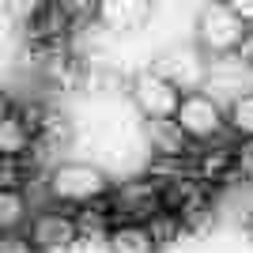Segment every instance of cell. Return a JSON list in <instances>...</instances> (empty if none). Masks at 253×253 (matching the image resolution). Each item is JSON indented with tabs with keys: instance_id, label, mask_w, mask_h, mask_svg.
<instances>
[{
	"instance_id": "cell-1",
	"label": "cell",
	"mask_w": 253,
	"mask_h": 253,
	"mask_svg": "<svg viewBox=\"0 0 253 253\" xmlns=\"http://www.w3.org/2000/svg\"><path fill=\"white\" fill-rule=\"evenodd\" d=\"M49 193H53V201H61V204L91 208V204L110 197V178L95 163H61L49 174Z\"/></svg>"
},
{
	"instance_id": "cell-2",
	"label": "cell",
	"mask_w": 253,
	"mask_h": 253,
	"mask_svg": "<svg viewBox=\"0 0 253 253\" xmlns=\"http://www.w3.org/2000/svg\"><path fill=\"white\" fill-rule=\"evenodd\" d=\"M151 72L163 76L170 87H178L181 95H193V91H204V84L211 80V64L201 45H170L167 53L155 57Z\"/></svg>"
},
{
	"instance_id": "cell-3",
	"label": "cell",
	"mask_w": 253,
	"mask_h": 253,
	"mask_svg": "<svg viewBox=\"0 0 253 253\" xmlns=\"http://www.w3.org/2000/svg\"><path fill=\"white\" fill-rule=\"evenodd\" d=\"M246 31L250 27L231 11V4H215V8H204L197 19V45L208 57H227V53H238Z\"/></svg>"
},
{
	"instance_id": "cell-4",
	"label": "cell",
	"mask_w": 253,
	"mask_h": 253,
	"mask_svg": "<svg viewBox=\"0 0 253 253\" xmlns=\"http://www.w3.org/2000/svg\"><path fill=\"white\" fill-rule=\"evenodd\" d=\"M174 121L185 128V136H189L193 144H208V140H215L223 132V125H227L219 98L208 95V91H193V95L181 98V110H178Z\"/></svg>"
},
{
	"instance_id": "cell-5",
	"label": "cell",
	"mask_w": 253,
	"mask_h": 253,
	"mask_svg": "<svg viewBox=\"0 0 253 253\" xmlns=\"http://www.w3.org/2000/svg\"><path fill=\"white\" fill-rule=\"evenodd\" d=\"M181 98L185 95H181L178 87H170L151 68L132 80V106L144 114V121H174L178 110H181Z\"/></svg>"
},
{
	"instance_id": "cell-6",
	"label": "cell",
	"mask_w": 253,
	"mask_h": 253,
	"mask_svg": "<svg viewBox=\"0 0 253 253\" xmlns=\"http://www.w3.org/2000/svg\"><path fill=\"white\" fill-rule=\"evenodd\" d=\"M110 208L121 215V223H151L163 211V189L155 181H125L121 189H114Z\"/></svg>"
},
{
	"instance_id": "cell-7",
	"label": "cell",
	"mask_w": 253,
	"mask_h": 253,
	"mask_svg": "<svg viewBox=\"0 0 253 253\" xmlns=\"http://www.w3.org/2000/svg\"><path fill=\"white\" fill-rule=\"evenodd\" d=\"M80 238V223L68 211H38L31 215V227H27V242L38 253H61Z\"/></svg>"
},
{
	"instance_id": "cell-8",
	"label": "cell",
	"mask_w": 253,
	"mask_h": 253,
	"mask_svg": "<svg viewBox=\"0 0 253 253\" xmlns=\"http://www.w3.org/2000/svg\"><path fill=\"white\" fill-rule=\"evenodd\" d=\"M144 132H148L151 151L163 155V159H181L185 151L193 148V140L185 136V128H181L178 121H148Z\"/></svg>"
},
{
	"instance_id": "cell-9",
	"label": "cell",
	"mask_w": 253,
	"mask_h": 253,
	"mask_svg": "<svg viewBox=\"0 0 253 253\" xmlns=\"http://www.w3.org/2000/svg\"><path fill=\"white\" fill-rule=\"evenodd\" d=\"M159 242L151 238L148 223H117L110 231V253H155Z\"/></svg>"
},
{
	"instance_id": "cell-10",
	"label": "cell",
	"mask_w": 253,
	"mask_h": 253,
	"mask_svg": "<svg viewBox=\"0 0 253 253\" xmlns=\"http://www.w3.org/2000/svg\"><path fill=\"white\" fill-rule=\"evenodd\" d=\"M27 148H31V128H27V121L15 117V114H4V121H0V155L19 159Z\"/></svg>"
},
{
	"instance_id": "cell-11",
	"label": "cell",
	"mask_w": 253,
	"mask_h": 253,
	"mask_svg": "<svg viewBox=\"0 0 253 253\" xmlns=\"http://www.w3.org/2000/svg\"><path fill=\"white\" fill-rule=\"evenodd\" d=\"M144 4H132V0H110V4H102L98 8V15H102L106 27H114V31H128V27H136L140 19H144Z\"/></svg>"
},
{
	"instance_id": "cell-12",
	"label": "cell",
	"mask_w": 253,
	"mask_h": 253,
	"mask_svg": "<svg viewBox=\"0 0 253 253\" xmlns=\"http://www.w3.org/2000/svg\"><path fill=\"white\" fill-rule=\"evenodd\" d=\"M27 223V197L19 189H0V231L15 234V227Z\"/></svg>"
},
{
	"instance_id": "cell-13",
	"label": "cell",
	"mask_w": 253,
	"mask_h": 253,
	"mask_svg": "<svg viewBox=\"0 0 253 253\" xmlns=\"http://www.w3.org/2000/svg\"><path fill=\"white\" fill-rule=\"evenodd\" d=\"M227 125H231L242 140H253V91L231 102V110H227Z\"/></svg>"
},
{
	"instance_id": "cell-14",
	"label": "cell",
	"mask_w": 253,
	"mask_h": 253,
	"mask_svg": "<svg viewBox=\"0 0 253 253\" xmlns=\"http://www.w3.org/2000/svg\"><path fill=\"white\" fill-rule=\"evenodd\" d=\"M178 215H174V211H159L155 219L148 223V231H151V238H155V242H170V238H178Z\"/></svg>"
},
{
	"instance_id": "cell-15",
	"label": "cell",
	"mask_w": 253,
	"mask_h": 253,
	"mask_svg": "<svg viewBox=\"0 0 253 253\" xmlns=\"http://www.w3.org/2000/svg\"><path fill=\"white\" fill-rule=\"evenodd\" d=\"M234 167H238V174L253 185V140H242V144H238V151H234Z\"/></svg>"
},
{
	"instance_id": "cell-16",
	"label": "cell",
	"mask_w": 253,
	"mask_h": 253,
	"mask_svg": "<svg viewBox=\"0 0 253 253\" xmlns=\"http://www.w3.org/2000/svg\"><path fill=\"white\" fill-rule=\"evenodd\" d=\"M0 253H34V246L27 238H19V234H4L0 238Z\"/></svg>"
},
{
	"instance_id": "cell-17",
	"label": "cell",
	"mask_w": 253,
	"mask_h": 253,
	"mask_svg": "<svg viewBox=\"0 0 253 253\" xmlns=\"http://www.w3.org/2000/svg\"><path fill=\"white\" fill-rule=\"evenodd\" d=\"M0 178H4V189H19V167H15V159H4Z\"/></svg>"
},
{
	"instance_id": "cell-18",
	"label": "cell",
	"mask_w": 253,
	"mask_h": 253,
	"mask_svg": "<svg viewBox=\"0 0 253 253\" xmlns=\"http://www.w3.org/2000/svg\"><path fill=\"white\" fill-rule=\"evenodd\" d=\"M231 11L246 23V27H253V0H231Z\"/></svg>"
},
{
	"instance_id": "cell-19",
	"label": "cell",
	"mask_w": 253,
	"mask_h": 253,
	"mask_svg": "<svg viewBox=\"0 0 253 253\" xmlns=\"http://www.w3.org/2000/svg\"><path fill=\"white\" fill-rule=\"evenodd\" d=\"M238 61H242L246 68H253V27H250V31H246L242 45H238Z\"/></svg>"
},
{
	"instance_id": "cell-20",
	"label": "cell",
	"mask_w": 253,
	"mask_h": 253,
	"mask_svg": "<svg viewBox=\"0 0 253 253\" xmlns=\"http://www.w3.org/2000/svg\"><path fill=\"white\" fill-rule=\"evenodd\" d=\"M250 242H253V215H250Z\"/></svg>"
}]
</instances>
